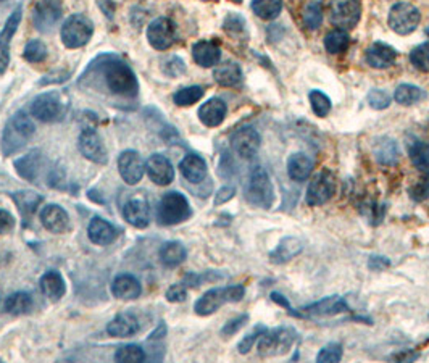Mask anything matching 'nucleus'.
Here are the masks:
<instances>
[{"label":"nucleus","mask_w":429,"mask_h":363,"mask_svg":"<svg viewBox=\"0 0 429 363\" xmlns=\"http://www.w3.org/2000/svg\"><path fill=\"white\" fill-rule=\"evenodd\" d=\"M102 75L112 94L126 97V99H136L139 94V83L128 65L122 60H108L102 65Z\"/></svg>","instance_id":"f257e3e1"},{"label":"nucleus","mask_w":429,"mask_h":363,"mask_svg":"<svg viewBox=\"0 0 429 363\" xmlns=\"http://www.w3.org/2000/svg\"><path fill=\"white\" fill-rule=\"evenodd\" d=\"M34 123L25 112H16L4 128L2 135V152L10 157L21 150L34 135Z\"/></svg>","instance_id":"f03ea898"},{"label":"nucleus","mask_w":429,"mask_h":363,"mask_svg":"<svg viewBox=\"0 0 429 363\" xmlns=\"http://www.w3.org/2000/svg\"><path fill=\"white\" fill-rule=\"evenodd\" d=\"M244 197L253 207L270 209L275 202V189L268 173L263 168L255 167L252 169L249 179L244 187Z\"/></svg>","instance_id":"7ed1b4c3"},{"label":"nucleus","mask_w":429,"mask_h":363,"mask_svg":"<svg viewBox=\"0 0 429 363\" xmlns=\"http://www.w3.org/2000/svg\"><path fill=\"white\" fill-rule=\"evenodd\" d=\"M297 331L291 328V326L267 330L258 337V354L265 357V359L287 354L294 346V342L297 341Z\"/></svg>","instance_id":"20e7f679"},{"label":"nucleus","mask_w":429,"mask_h":363,"mask_svg":"<svg viewBox=\"0 0 429 363\" xmlns=\"http://www.w3.org/2000/svg\"><path fill=\"white\" fill-rule=\"evenodd\" d=\"M244 295H245V288L240 286V284L210 289L196 302L194 310L197 315H201V317H208V315L215 313L220 307H223L225 304L243 300Z\"/></svg>","instance_id":"39448f33"},{"label":"nucleus","mask_w":429,"mask_h":363,"mask_svg":"<svg viewBox=\"0 0 429 363\" xmlns=\"http://www.w3.org/2000/svg\"><path fill=\"white\" fill-rule=\"evenodd\" d=\"M192 215L189 201L184 197V194L171 191L166 192L161 197L159 204V210H157V218H159L160 225L173 226L178 223L186 221L187 218Z\"/></svg>","instance_id":"423d86ee"},{"label":"nucleus","mask_w":429,"mask_h":363,"mask_svg":"<svg viewBox=\"0 0 429 363\" xmlns=\"http://www.w3.org/2000/svg\"><path fill=\"white\" fill-rule=\"evenodd\" d=\"M66 100L63 95L55 90H49L38 95L31 105V113L34 118H38L42 123H55L60 121L66 113Z\"/></svg>","instance_id":"0eeeda50"},{"label":"nucleus","mask_w":429,"mask_h":363,"mask_svg":"<svg viewBox=\"0 0 429 363\" xmlns=\"http://www.w3.org/2000/svg\"><path fill=\"white\" fill-rule=\"evenodd\" d=\"M94 24L84 15H73L63 23L62 31V42L68 48H80L86 46L92 38Z\"/></svg>","instance_id":"6e6552de"},{"label":"nucleus","mask_w":429,"mask_h":363,"mask_svg":"<svg viewBox=\"0 0 429 363\" xmlns=\"http://www.w3.org/2000/svg\"><path fill=\"white\" fill-rule=\"evenodd\" d=\"M389 26L392 31L401 36L413 33L421 21L420 10L412 4L401 2L396 4L389 11Z\"/></svg>","instance_id":"1a4fd4ad"},{"label":"nucleus","mask_w":429,"mask_h":363,"mask_svg":"<svg viewBox=\"0 0 429 363\" xmlns=\"http://www.w3.org/2000/svg\"><path fill=\"white\" fill-rule=\"evenodd\" d=\"M336 192V179L332 177V173L328 169H322L317 173L313 179L308 184V189L305 194V201L312 207H318L329 201Z\"/></svg>","instance_id":"9d476101"},{"label":"nucleus","mask_w":429,"mask_h":363,"mask_svg":"<svg viewBox=\"0 0 429 363\" xmlns=\"http://www.w3.org/2000/svg\"><path fill=\"white\" fill-rule=\"evenodd\" d=\"M147 39L155 51H168L178 39L176 24L170 18H157L149 24Z\"/></svg>","instance_id":"9b49d317"},{"label":"nucleus","mask_w":429,"mask_h":363,"mask_svg":"<svg viewBox=\"0 0 429 363\" xmlns=\"http://www.w3.org/2000/svg\"><path fill=\"white\" fill-rule=\"evenodd\" d=\"M63 9L60 0H39L33 10L34 28L41 33H51L62 20Z\"/></svg>","instance_id":"f8f14e48"},{"label":"nucleus","mask_w":429,"mask_h":363,"mask_svg":"<svg viewBox=\"0 0 429 363\" xmlns=\"http://www.w3.org/2000/svg\"><path fill=\"white\" fill-rule=\"evenodd\" d=\"M361 16V5L359 0H332L329 18L331 23L339 29H352Z\"/></svg>","instance_id":"ddd939ff"},{"label":"nucleus","mask_w":429,"mask_h":363,"mask_svg":"<svg viewBox=\"0 0 429 363\" xmlns=\"http://www.w3.org/2000/svg\"><path fill=\"white\" fill-rule=\"evenodd\" d=\"M78 147H80V152L90 162L99 163V165H105L108 162L105 144L97 135V131L92 128L83 130L80 139H78Z\"/></svg>","instance_id":"4468645a"},{"label":"nucleus","mask_w":429,"mask_h":363,"mask_svg":"<svg viewBox=\"0 0 429 363\" xmlns=\"http://www.w3.org/2000/svg\"><path fill=\"white\" fill-rule=\"evenodd\" d=\"M260 142H262V139H260L257 130L249 128V126L238 130L231 136V147L234 154H238L244 160H250L257 155Z\"/></svg>","instance_id":"2eb2a0df"},{"label":"nucleus","mask_w":429,"mask_h":363,"mask_svg":"<svg viewBox=\"0 0 429 363\" xmlns=\"http://www.w3.org/2000/svg\"><path fill=\"white\" fill-rule=\"evenodd\" d=\"M118 172L122 174V178L126 184L136 186L141 183L146 173V165L136 150H125V152L118 157Z\"/></svg>","instance_id":"dca6fc26"},{"label":"nucleus","mask_w":429,"mask_h":363,"mask_svg":"<svg viewBox=\"0 0 429 363\" xmlns=\"http://www.w3.org/2000/svg\"><path fill=\"white\" fill-rule=\"evenodd\" d=\"M342 312H349L347 302L341 295H329L315 304L305 305L300 308V318H312V317H334Z\"/></svg>","instance_id":"f3484780"},{"label":"nucleus","mask_w":429,"mask_h":363,"mask_svg":"<svg viewBox=\"0 0 429 363\" xmlns=\"http://www.w3.org/2000/svg\"><path fill=\"white\" fill-rule=\"evenodd\" d=\"M21 21V7H18L14 14L9 16L7 23L0 31V75L7 70V66L10 63V42L14 34L16 33L18 26H20Z\"/></svg>","instance_id":"a211bd4d"},{"label":"nucleus","mask_w":429,"mask_h":363,"mask_svg":"<svg viewBox=\"0 0 429 363\" xmlns=\"http://www.w3.org/2000/svg\"><path fill=\"white\" fill-rule=\"evenodd\" d=\"M146 172L149 178L159 186H168L174 179V168L171 162L160 154L149 157L146 163Z\"/></svg>","instance_id":"6ab92c4d"},{"label":"nucleus","mask_w":429,"mask_h":363,"mask_svg":"<svg viewBox=\"0 0 429 363\" xmlns=\"http://www.w3.org/2000/svg\"><path fill=\"white\" fill-rule=\"evenodd\" d=\"M44 165H46V159L41 150H31V152L26 154L25 157L15 160V168L18 174H20L23 179L31 181V183H38L42 169H44Z\"/></svg>","instance_id":"aec40b11"},{"label":"nucleus","mask_w":429,"mask_h":363,"mask_svg":"<svg viewBox=\"0 0 429 363\" xmlns=\"http://www.w3.org/2000/svg\"><path fill=\"white\" fill-rule=\"evenodd\" d=\"M41 223L42 226H44L47 231L51 233H65L66 229L70 228V216L66 211L60 207L57 204H51L47 205V207L42 209L41 211Z\"/></svg>","instance_id":"412c9836"},{"label":"nucleus","mask_w":429,"mask_h":363,"mask_svg":"<svg viewBox=\"0 0 429 363\" xmlns=\"http://www.w3.org/2000/svg\"><path fill=\"white\" fill-rule=\"evenodd\" d=\"M125 220L134 228L144 229L150 223V207L144 197H134L123 207Z\"/></svg>","instance_id":"4be33fe9"},{"label":"nucleus","mask_w":429,"mask_h":363,"mask_svg":"<svg viewBox=\"0 0 429 363\" xmlns=\"http://www.w3.org/2000/svg\"><path fill=\"white\" fill-rule=\"evenodd\" d=\"M226 113L228 107L225 100L218 99V97H213V99L207 100L198 108V120H201L205 126H208V128H215V126H220L223 121H225Z\"/></svg>","instance_id":"5701e85b"},{"label":"nucleus","mask_w":429,"mask_h":363,"mask_svg":"<svg viewBox=\"0 0 429 363\" xmlns=\"http://www.w3.org/2000/svg\"><path fill=\"white\" fill-rule=\"evenodd\" d=\"M397 58V52L391 46L384 42H374L366 51V62L373 68L384 70L394 65Z\"/></svg>","instance_id":"b1692460"},{"label":"nucleus","mask_w":429,"mask_h":363,"mask_svg":"<svg viewBox=\"0 0 429 363\" xmlns=\"http://www.w3.org/2000/svg\"><path fill=\"white\" fill-rule=\"evenodd\" d=\"M192 57L194 62L202 66V68H210L220 63L221 60V51L220 47L211 41H198L192 47Z\"/></svg>","instance_id":"393cba45"},{"label":"nucleus","mask_w":429,"mask_h":363,"mask_svg":"<svg viewBox=\"0 0 429 363\" xmlns=\"http://www.w3.org/2000/svg\"><path fill=\"white\" fill-rule=\"evenodd\" d=\"M88 236L89 239L97 246H108L117 239V228L112 223L100 216H95L90 220L89 228H88Z\"/></svg>","instance_id":"a878e982"},{"label":"nucleus","mask_w":429,"mask_h":363,"mask_svg":"<svg viewBox=\"0 0 429 363\" xmlns=\"http://www.w3.org/2000/svg\"><path fill=\"white\" fill-rule=\"evenodd\" d=\"M302 251H304V242L299 238H294V236H287V238H282L280 244L276 246V249L270 253V260L271 263L276 265L286 263L294 257H297Z\"/></svg>","instance_id":"bb28decb"},{"label":"nucleus","mask_w":429,"mask_h":363,"mask_svg":"<svg viewBox=\"0 0 429 363\" xmlns=\"http://www.w3.org/2000/svg\"><path fill=\"white\" fill-rule=\"evenodd\" d=\"M179 169L183 173V177L189 181V183L198 184L202 183L207 177V163L202 159L201 155L189 154L186 155L179 163Z\"/></svg>","instance_id":"cd10ccee"},{"label":"nucleus","mask_w":429,"mask_h":363,"mask_svg":"<svg viewBox=\"0 0 429 363\" xmlns=\"http://www.w3.org/2000/svg\"><path fill=\"white\" fill-rule=\"evenodd\" d=\"M142 293L141 283L132 275H120L112 284V294L122 300H134Z\"/></svg>","instance_id":"c85d7f7f"},{"label":"nucleus","mask_w":429,"mask_h":363,"mask_svg":"<svg viewBox=\"0 0 429 363\" xmlns=\"http://www.w3.org/2000/svg\"><path fill=\"white\" fill-rule=\"evenodd\" d=\"M313 172V160L305 154H292L287 160V174L292 181L302 183L310 178Z\"/></svg>","instance_id":"c756f323"},{"label":"nucleus","mask_w":429,"mask_h":363,"mask_svg":"<svg viewBox=\"0 0 429 363\" xmlns=\"http://www.w3.org/2000/svg\"><path fill=\"white\" fill-rule=\"evenodd\" d=\"M139 322L129 313H122L107 326V332L115 337H131L139 331Z\"/></svg>","instance_id":"7c9ffc66"},{"label":"nucleus","mask_w":429,"mask_h":363,"mask_svg":"<svg viewBox=\"0 0 429 363\" xmlns=\"http://www.w3.org/2000/svg\"><path fill=\"white\" fill-rule=\"evenodd\" d=\"M39 284L46 298L52 302H57L65 295V280L58 271H47V273L41 278Z\"/></svg>","instance_id":"2f4dec72"},{"label":"nucleus","mask_w":429,"mask_h":363,"mask_svg":"<svg viewBox=\"0 0 429 363\" xmlns=\"http://www.w3.org/2000/svg\"><path fill=\"white\" fill-rule=\"evenodd\" d=\"M213 78L223 88H234L243 83V70H240L238 63L228 62L216 66L213 71Z\"/></svg>","instance_id":"473e14b6"},{"label":"nucleus","mask_w":429,"mask_h":363,"mask_svg":"<svg viewBox=\"0 0 429 363\" xmlns=\"http://www.w3.org/2000/svg\"><path fill=\"white\" fill-rule=\"evenodd\" d=\"M186 247L178 241L165 242L160 249V262L166 266V268H176L186 260Z\"/></svg>","instance_id":"72a5a7b5"},{"label":"nucleus","mask_w":429,"mask_h":363,"mask_svg":"<svg viewBox=\"0 0 429 363\" xmlns=\"http://www.w3.org/2000/svg\"><path fill=\"white\" fill-rule=\"evenodd\" d=\"M398 147L394 139L383 137L374 145V157L381 165H396L398 160Z\"/></svg>","instance_id":"f704fd0d"},{"label":"nucleus","mask_w":429,"mask_h":363,"mask_svg":"<svg viewBox=\"0 0 429 363\" xmlns=\"http://www.w3.org/2000/svg\"><path fill=\"white\" fill-rule=\"evenodd\" d=\"M11 197H14L16 207H18V210H20V214L23 215V218L31 216L36 211V209H38V205L41 204V201H42L41 196H38V194L31 192V191L15 192Z\"/></svg>","instance_id":"c9c22d12"},{"label":"nucleus","mask_w":429,"mask_h":363,"mask_svg":"<svg viewBox=\"0 0 429 363\" xmlns=\"http://www.w3.org/2000/svg\"><path fill=\"white\" fill-rule=\"evenodd\" d=\"M425 90L413 86V84H401V86L396 89L394 99L397 104L401 105H413L425 99Z\"/></svg>","instance_id":"e433bc0d"},{"label":"nucleus","mask_w":429,"mask_h":363,"mask_svg":"<svg viewBox=\"0 0 429 363\" xmlns=\"http://www.w3.org/2000/svg\"><path fill=\"white\" fill-rule=\"evenodd\" d=\"M252 10L262 20H275L282 10V0H252Z\"/></svg>","instance_id":"4c0bfd02"},{"label":"nucleus","mask_w":429,"mask_h":363,"mask_svg":"<svg viewBox=\"0 0 429 363\" xmlns=\"http://www.w3.org/2000/svg\"><path fill=\"white\" fill-rule=\"evenodd\" d=\"M33 308V299L28 293H15L5 302V312L10 315H25Z\"/></svg>","instance_id":"58836bf2"},{"label":"nucleus","mask_w":429,"mask_h":363,"mask_svg":"<svg viewBox=\"0 0 429 363\" xmlns=\"http://www.w3.org/2000/svg\"><path fill=\"white\" fill-rule=\"evenodd\" d=\"M350 46V38L349 34L344 31V29H334V31H331L326 34L324 38V48L329 53H342L346 52Z\"/></svg>","instance_id":"ea45409f"},{"label":"nucleus","mask_w":429,"mask_h":363,"mask_svg":"<svg viewBox=\"0 0 429 363\" xmlns=\"http://www.w3.org/2000/svg\"><path fill=\"white\" fill-rule=\"evenodd\" d=\"M410 160L420 172L429 174V144L416 141L410 147Z\"/></svg>","instance_id":"a19ab883"},{"label":"nucleus","mask_w":429,"mask_h":363,"mask_svg":"<svg viewBox=\"0 0 429 363\" xmlns=\"http://www.w3.org/2000/svg\"><path fill=\"white\" fill-rule=\"evenodd\" d=\"M202 97H203V89L201 86H189V88L178 89L176 93L173 94V102L179 107H189L201 100Z\"/></svg>","instance_id":"79ce46f5"},{"label":"nucleus","mask_w":429,"mask_h":363,"mask_svg":"<svg viewBox=\"0 0 429 363\" xmlns=\"http://www.w3.org/2000/svg\"><path fill=\"white\" fill-rule=\"evenodd\" d=\"M147 359L146 350H144L141 346H136V344H129V346H123L117 350L115 354V360L120 363H137V362H144Z\"/></svg>","instance_id":"37998d69"},{"label":"nucleus","mask_w":429,"mask_h":363,"mask_svg":"<svg viewBox=\"0 0 429 363\" xmlns=\"http://www.w3.org/2000/svg\"><path fill=\"white\" fill-rule=\"evenodd\" d=\"M304 23L308 29H318L323 23V7L322 2L312 0L304 10Z\"/></svg>","instance_id":"c03bdc74"},{"label":"nucleus","mask_w":429,"mask_h":363,"mask_svg":"<svg viewBox=\"0 0 429 363\" xmlns=\"http://www.w3.org/2000/svg\"><path fill=\"white\" fill-rule=\"evenodd\" d=\"M308 99H310V105L312 110L315 112L317 117L323 118L331 112V99L322 90H312L310 94H308Z\"/></svg>","instance_id":"a18cd8bd"},{"label":"nucleus","mask_w":429,"mask_h":363,"mask_svg":"<svg viewBox=\"0 0 429 363\" xmlns=\"http://www.w3.org/2000/svg\"><path fill=\"white\" fill-rule=\"evenodd\" d=\"M23 57H25V60L29 63L44 62L47 58V47L42 41H29L25 47V52H23Z\"/></svg>","instance_id":"49530a36"},{"label":"nucleus","mask_w":429,"mask_h":363,"mask_svg":"<svg viewBox=\"0 0 429 363\" xmlns=\"http://www.w3.org/2000/svg\"><path fill=\"white\" fill-rule=\"evenodd\" d=\"M410 62L420 71H429V42L415 47L410 53Z\"/></svg>","instance_id":"de8ad7c7"},{"label":"nucleus","mask_w":429,"mask_h":363,"mask_svg":"<svg viewBox=\"0 0 429 363\" xmlns=\"http://www.w3.org/2000/svg\"><path fill=\"white\" fill-rule=\"evenodd\" d=\"M342 359V346L339 342H329L328 346H324L317 357V362L319 363H336Z\"/></svg>","instance_id":"09e8293b"},{"label":"nucleus","mask_w":429,"mask_h":363,"mask_svg":"<svg viewBox=\"0 0 429 363\" xmlns=\"http://www.w3.org/2000/svg\"><path fill=\"white\" fill-rule=\"evenodd\" d=\"M408 194L415 202L429 201V174L416 181V183L410 187Z\"/></svg>","instance_id":"8fccbe9b"},{"label":"nucleus","mask_w":429,"mask_h":363,"mask_svg":"<svg viewBox=\"0 0 429 363\" xmlns=\"http://www.w3.org/2000/svg\"><path fill=\"white\" fill-rule=\"evenodd\" d=\"M368 104L374 110H384L391 105V95L383 89H373L368 94Z\"/></svg>","instance_id":"3c124183"},{"label":"nucleus","mask_w":429,"mask_h":363,"mask_svg":"<svg viewBox=\"0 0 429 363\" xmlns=\"http://www.w3.org/2000/svg\"><path fill=\"white\" fill-rule=\"evenodd\" d=\"M163 73L170 78H178L186 73V65L179 57H170L161 66Z\"/></svg>","instance_id":"603ef678"},{"label":"nucleus","mask_w":429,"mask_h":363,"mask_svg":"<svg viewBox=\"0 0 429 363\" xmlns=\"http://www.w3.org/2000/svg\"><path fill=\"white\" fill-rule=\"evenodd\" d=\"M267 331V328H265L263 325H258V326H255V328H253V331L250 332V335H247L243 341L239 342V346H238V350H239V354H249V350L252 349V346L253 344H255L257 341H258V337L263 335V332Z\"/></svg>","instance_id":"864d4df0"},{"label":"nucleus","mask_w":429,"mask_h":363,"mask_svg":"<svg viewBox=\"0 0 429 363\" xmlns=\"http://www.w3.org/2000/svg\"><path fill=\"white\" fill-rule=\"evenodd\" d=\"M223 28H225L226 31L231 33V34H240V33L245 31V21L240 15L233 14V15L226 16L225 23H223Z\"/></svg>","instance_id":"5fc2aeb1"},{"label":"nucleus","mask_w":429,"mask_h":363,"mask_svg":"<svg viewBox=\"0 0 429 363\" xmlns=\"http://www.w3.org/2000/svg\"><path fill=\"white\" fill-rule=\"evenodd\" d=\"M247 322H249V315H239V317L229 320V322L225 326H223L221 335L223 336H233L239 330H243L244 326L247 325Z\"/></svg>","instance_id":"6e6d98bb"},{"label":"nucleus","mask_w":429,"mask_h":363,"mask_svg":"<svg viewBox=\"0 0 429 363\" xmlns=\"http://www.w3.org/2000/svg\"><path fill=\"white\" fill-rule=\"evenodd\" d=\"M166 300L173 302V304H179V302H184L187 299V289L186 284H173V286L166 290Z\"/></svg>","instance_id":"4d7b16f0"},{"label":"nucleus","mask_w":429,"mask_h":363,"mask_svg":"<svg viewBox=\"0 0 429 363\" xmlns=\"http://www.w3.org/2000/svg\"><path fill=\"white\" fill-rule=\"evenodd\" d=\"M15 228V218L7 210L0 209V234H7L14 231Z\"/></svg>","instance_id":"13d9d810"},{"label":"nucleus","mask_w":429,"mask_h":363,"mask_svg":"<svg viewBox=\"0 0 429 363\" xmlns=\"http://www.w3.org/2000/svg\"><path fill=\"white\" fill-rule=\"evenodd\" d=\"M389 266H391V260L383 256H373V257H370V260H368V268L373 271L386 270V268H389Z\"/></svg>","instance_id":"bf43d9fd"},{"label":"nucleus","mask_w":429,"mask_h":363,"mask_svg":"<svg viewBox=\"0 0 429 363\" xmlns=\"http://www.w3.org/2000/svg\"><path fill=\"white\" fill-rule=\"evenodd\" d=\"M234 194H235L234 187H229V186L221 187L215 197V205H221V204H226L228 201H231V199L234 197Z\"/></svg>","instance_id":"052dcab7"},{"label":"nucleus","mask_w":429,"mask_h":363,"mask_svg":"<svg viewBox=\"0 0 429 363\" xmlns=\"http://www.w3.org/2000/svg\"><path fill=\"white\" fill-rule=\"evenodd\" d=\"M165 336H166V326H165V323L160 322L159 326H157V330L152 332V335H150L149 341H161Z\"/></svg>","instance_id":"680f3d73"},{"label":"nucleus","mask_w":429,"mask_h":363,"mask_svg":"<svg viewBox=\"0 0 429 363\" xmlns=\"http://www.w3.org/2000/svg\"><path fill=\"white\" fill-rule=\"evenodd\" d=\"M100 7H102V10L105 11V15H107L108 18H112V16H113V14H115V4H113V0H100Z\"/></svg>","instance_id":"e2e57ef3"},{"label":"nucleus","mask_w":429,"mask_h":363,"mask_svg":"<svg viewBox=\"0 0 429 363\" xmlns=\"http://www.w3.org/2000/svg\"><path fill=\"white\" fill-rule=\"evenodd\" d=\"M233 2H235V4H240V2H243V0H233Z\"/></svg>","instance_id":"0e129e2a"},{"label":"nucleus","mask_w":429,"mask_h":363,"mask_svg":"<svg viewBox=\"0 0 429 363\" xmlns=\"http://www.w3.org/2000/svg\"><path fill=\"white\" fill-rule=\"evenodd\" d=\"M426 34L429 36V28H426Z\"/></svg>","instance_id":"69168bd1"},{"label":"nucleus","mask_w":429,"mask_h":363,"mask_svg":"<svg viewBox=\"0 0 429 363\" xmlns=\"http://www.w3.org/2000/svg\"><path fill=\"white\" fill-rule=\"evenodd\" d=\"M0 2H4V0H0Z\"/></svg>","instance_id":"338daca9"}]
</instances>
